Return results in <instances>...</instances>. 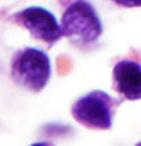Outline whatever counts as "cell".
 <instances>
[{
  "label": "cell",
  "mask_w": 141,
  "mask_h": 146,
  "mask_svg": "<svg viewBox=\"0 0 141 146\" xmlns=\"http://www.w3.org/2000/svg\"><path fill=\"white\" fill-rule=\"evenodd\" d=\"M51 75L47 54L37 48H26L16 55L11 64V78L28 91H41Z\"/></svg>",
  "instance_id": "cell-1"
},
{
  "label": "cell",
  "mask_w": 141,
  "mask_h": 146,
  "mask_svg": "<svg viewBox=\"0 0 141 146\" xmlns=\"http://www.w3.org/2000/svg\"><path fill=\"white\" fill-rule=\"evenodd\" d=\"M62 34L79 43H92L102 34V23L93 7L85 0L73 1L64 13Z\"/></svg>",
  "instance_id": "cell-2"
},
{
  "label": "cell",
  "mask_w": 141,
  "mask_h": 146,
  "mask_svg": "<svg viewBox=\"0 0 141 146\" xmlns=\"http://www.w3.org/2000/svg\"><path fill=\"white\" fill-rule=\"evenodd\" d=\"M113 99L102 91H93L81 99L72 106L73 118L93 129H109L111 126V109Z\"/></svg>",
  "instance_id": "cell-3"
},
{
  "label": "cell",
  "mask_w": 141,
  "mask_h": 146,
  "mask_svg": "<svg viewBox=\"0 0 141 146\" xmlns=\"http://www.w3.org/2000/svg\"><path fill=\"white\" fill-rule=\"evenodd\" d=\"M16 20L24 26L31 36L44 43H55L64 36L62 29L56 23L54 14L43 7L24 9L23 11L17 13Z\"/></svg>",
  "instance_id": "cell-4"
},
{
  "label": "cell",
  "mask_w": 141,
  "mask_h": 146,
  "mask_svg": "<svg viewBox=\"0 0 141 146\" xmlns=\"http://www.w3.org/2000/svg\"><path fill=\"white\" fill-rule=\"evenodd\" d=\"M116 90L130 101L141 99V65L134 61H120L113 70Z\"/></svg>",
  "instance_id": "cell-5"
},
{
  "label": "cell",
  "mask_w": 141,
  "mask_h": 146,
  "mask_svg": "<svg viewBox=\"0 0 141 146\" xmlns=\"http://www.w3.org/2000/svg\"><path fill=\"white\" fill-rule=\"evenodd\" d=\"M113 1H116L117 4L124 6V7H138V6H141V0H113Z\"/></svg>",
  "instance_id": "cell-6"
}]
</instances>
